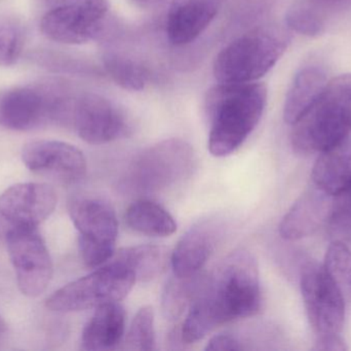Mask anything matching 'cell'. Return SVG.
<instances>
[{
	"mask_svg": "<svg viewBox=\"0 0 351 351\" xmlns=\"http://www.w3.org/2000/svg\"><path fill=\"white\" fill-rule=\"evenodd\" d=\"M261 305L255 257L247 249L233 251L204 280L182 325V342L195 343L221 326L253 317Z\"/></svg>",
	"mask_w": 351,
	"mask_h": 351,
	"instance_id": "1",
	"label": "cell"
},
{
	"mask_svg": "<svg viewBox=\"0 0 351 351\" xmlns=\"http://www.w3.org/2000/svg\"><path fill=\"white\" fill-rule=\"evenodd\" d=\"M267 88L262 82H219L206 93L208 148L215 157L237 152L256 129L265 111Z\"/></svg>",
	"mask_w": 351,
	"mask_h": 351,
	"instance_id": "2",
	"label": "cell"
},
{
	"mask_svg": "<svg viewBox=\"0 0 351 351\" xmlns=\"http://www.w3.org/2000/svg\"><path fill=\"white\" fill-rule=\"evenodd\" d=\"M291 142L298 155L321 154L351 135V73L327 82L315 102L293 124Z\"/></svg>",
	"mask_w": 351,
	"mask_h": 351,
	"instance_id": "3",
	"label": "cell"
},
{
	"mask_svg": "<svg viewBox=\"0 0 351 351\" xmlns=\"http://www.w3.org/2000/svg\"><path fill=\"white\" fill-rule=\"evenodd\" d=\"M290 43L286 29L276 24L259 25L225 45L214 62L218 82H256L280 59Z\"/></svg>",
	"mask_w": 351,
	"mask_h": 351,
	"instance_id": "4",
	"label": "cell"
},
{
	"mask_svg": "<svg viewBox=\"0 0 351 351\" xmlns=\"http://www.w3.org/2000/svg\"><path fill=\"white\" fill-rule=\"evenodd\" d=\"M76 96L62 82L0 91V126L30 131L49 124L70 125Z\"/></svg>",
	"mask_w": 351,
	"mask_h": 351,
	"instance_id": "5",
	"label": "cell"
},
{
	"mask_svg": "<svg viewBox=\"0 0 351 351\" xmlns=\"http://www.w3.org/2000/svg\"><path fill=\"white\" fill-rule=\"evenodd\" d=\"M195 162V152L185 140H162L134 159L125 181L129 189L139 193L168 191L189 179Z\"/></svg>",
	"mask_w": 351,
	"mask_h": 351,
	"instance_id": "6",
	"label": "cell"
},
{
	"mask_svg": "<svg viewBox=\"0 0 351 351\" xmlns=\"http://www.w3.org/2000/svg\"><path fill=\"white\" fill-rule=\"evenodd\" d=\"M136 282L131 270L110 260L92 273L53 293L47 300V307L56 313H76L121 302Z\"/></svg>",
	"mask_w": 351,
	"mask_h": 351,
	"instance_id": "7",
	"label": "cell"
},
{
	"mask_svg": "<svg viewBox=\"0 0 351 351\" xmlns=\"http://www.w3.org/2000/svg\"><path fill=\"white\" fill-rule=\"evenodd\" d=\"M69 214L78 231L84 264L98 268L110 261L119 235V220L111 204L100 198H74L69 203Z\"/></svg>",
	"mask_w": 351,
	"mask_h": 351,
	"instance_id": "8",
	"label": "cell"
},
{
	"mask_svg": "<svg viewBox=\"0 0 351 351\" xmlns=\"http://www.w3.org/2000/svg\"><path fill=\"white\" fill-rule=\"evenodd\" d=\"M107 0H57L43 16L41 31L47 38L66 45H82L102 35Z\"/></svg>",
	"mask_w": 351,
	"mask_h": 351,
	"instance_id": "9",
	"label": "cell"
},
{
	"mask_svg": "<svg viewBox=\"0 0 351 351\" xmlns=\"http://www.w3.org/2000/svg\"><path fill=\"white\" fill-rule=\"evenodd\" d=\"M301 293L309 324L317 337L340 335L346 321V298L324 265L303 267Z\"/></svg>",
	"mask_w": 351,
	"mask_h": 351,
	"instance_id": "10",
	"label": "cell"
},
{
	"mask_svg": "<svg viewBox=\"0 0 351 351\" xmlns=\"http://www.w3.org/2000/svg\"><path fill=\"white\" fill-rule=\"evenodd\" d=\"M4 241L22 294L31 298L43 294L53 276V262L37 227L12 231Z\"/></svg>",
	"mask_w": 351,
	"mask_h": 351,
	"instance_id": "11",
	"label": "cell"
},
{
	"mask_svg": "<svg viewBox=\"0 0 351 351\" xmlns=\"http://www.w3.org/2000/svg\"><path fill=\"white\" fill-rule=\"evenodd\" d=\"M55 190L47 183L12 185L0 195V241L12 231L38 227L57 205Z\"/></svg>",
	"mask_w": 351,
	"mask_h": 351,
	"instance_id": "12",
	"label": "cell"
},
{
	"mask_svg": "<svg viewBox=\"0 0 351 351\" xmlns=\"http://www.w3.org/2000/svg\"><path fill=\"white\" fill-rule=\"evenodd\" d=\"M69 127L90 144H105L119 139L130 130L123 109L110 99L96 93L76 96Z\"/></svg>",
	"mask_w": 351,
	"mask_h": 351,
	"instance_id": "13",
	"label": "cell"
},
{
	"mask_svg": "<svg viewBox=\"0 0 351 351\" xmlns=\"http://www.w3.org/2000/svg\"><path fill=\"white\" fill-rule=\"evenodd\" d=\"M27 168L63 183H75L86 173L84 154L75 146L56 140H35L23 148Z\"/></svg>",
	"mask_w": 351,
	"mask_h": 351,
	"instance_id": "14",
	"label": "cell"
},
{
	"mask_svg": "<svg viewBox=\"0 0 351 351\" xmlns=\"http://www.w3.org/2000/svg\"><path fill=\"white\" fill-rule=\"evenodd\" d=\"M224 234V224L219 218H208L194 225L182 237L171 258L174 275L188 278L204 268Z\"/></svg>",
	"mask_w": 351,
	"mask_h": 351,
	"instance_id": "15",
	"label": "cell"
},
{
	"mask_svg": "<svg viewBox=\"0 0 351 351\" xmlns=\"http://www.w3.org/2000/svg\"><path fill=\"white\" fill-rule=\"evenodd\" d=\"M333 196L313 185L295 202L280 225V234L286 240H299L330 225Z\"/></svg>",
	"mask_w": 351,
	"mask_h": 351,
	"instance_id": "16",
	"label": "cell"
},
{
	"mask_svg": "<svg viewBox=\"0 0 351 351\" xmlns=\"http://www.w3.org/2000/svg\"><path fill=\"white\" fill-rule=\"evenodd\" d=\"M226 0H174L167 16V35L176 47L189 45L206 30Z\"/></svg>",
	"mask_w": 351,
	"mask_h": 351,
	"instance_id": "17",
	"label": "cell"
},
{
	"mask_svg": "<svg viewBox=\"0 0 351 351\" xmlns=\"http://www.w3.org/2000/svg\"><path fill=\"white\" fill-rule=\"evenodd\" d=\"M125 331V311L123 305L119 302L101 305L82 332V350H114L123 339Z\"/></svg>",
	"mask_w": 351,
	"mask_h": 351,
	"instance_id": "18",
	"label": "cell"
},
{
	"mask_svg": "<svg viewBox=\"0 0 351 351\" xmlns=\"http://www.w3.org/2000/svg\"><path fill=\"white\" fill-rule=\"evenodd\" d=\"M313 185L335 196L351 185V135L319 154L313 173Z\"/></svg>",
	"mask_w": 351,
	"mask_h": 351,
	"instance_id": "19",
	"label": "cell"
},
{
	"mask_svg": "<svg viewBox=\"0 0 351 351\" xmlns=\"http://www.w3.org/2000/svg\"><path fill=\"white\" fill-rule=\"evenodd\" d=\"M325 71L317 66H306L295 76L285 101L284 117L293 125L321 94L327 84Z\"/></svg>",
	"mask_w": 351,
	"mask_h": 351,
	"instance_id": "20",
	"label": "cell"
},
{
	"mask_svg": "<svg viewBox=\"0 0 351 351\" xmlns=\"http://www.w3.org/2000/svg\"><path fill=\"white\" fill-rule=\"evenodd\" d=\"M171 258L172 253L167 247L144 245L115 251L111 260L131 270L137 282H150L168 269Z\"/></svg>",
	"mask_w": 351,
	"mask_h": 351,
	"instance_id": "21",
	"label": "cell"
},
{
	"mask_svg": "<svg viewBox=\"0 0 351 351\" xmlns=\"http://www.w3.org/2000/svg\"><path fill=\"white\" fill-rule=\"evenodd\" d=\"M125 223L132 230L147 236L169 237L177 231L172 214L160 204L147 199L138 200L128 208Z\"/></svg>",
	"mask_w": 351,
	"mask_h": 351,
	"instance_id": "22",
	"label": "cell"
},
{
	"mask_svg": "<svg viewBox=\"0 0 351 351\" xmlns=\"http://www.w3.org/2000/svg\"><path fill=\"white\" fill-rule=\"evenodd\" d=\"M105 71L125 90L141 91L147 84L149 71L141 62L125 54L107 52L103 56Z\"/></svg>",
	"mask_w": 351,
	"mask_h": 351,
	"instance_id": "23",
	"label": "cell"
},
{
	"mask_svg": "<svg viewBox=\"0 0 351 351\" xmlns=\"http://www.w3.org/2000/svg\"><path fill=\"white\" fill-rule=\"evenodd\" d=\"M198 278V274L188 278L174 275L169 280L162 297V313L167 319L177 321L191 306L204 282Z\"/></svg>",
	"mask_w": 351,
	"mask_h": 351,
	"instance_id": "24",
	"label": "cell"
},
{
	"mask_svg": "<svg viewBox=\"0 0 351 351\" xmlns=\"http://www.w3.org/2000/svg\"><path fill=\"white\" fill-rule=\"evenodd\" d=\"M326 271L341 291L346 300H351V251L340 240H335L326 253Z\"/></svg>",
	"mask_w": 351,
	"mask_h": 351,
	"instance_id": "25",
	"label": "cell"
},
{
	"mask_svg": "<svg viewBox=\"0 0 351 351\" xmlns=\"http://www.w3.org/2000/svg\"><path fill=\"white\" fill-rule=\"evenodd\" d=\"M22 22L12 16H0V66L14 65L24 47Z\"/></svg>",
	"mask_w": 351,
	"mask_h": 351,
	"instance_id": "26",
	"label": "cell"
},
{
	"mask_svg": "<svg viewBox=\"0 0 351 351\" xmlns=\"http://www.w3.org/2000/svg\"><path fill=\"white\" fill-rule=\"evenodd\" d=\"M156 328L152 307L139 309L127 334L125 348L130 350H156Z\"/></svg>",
	"mask_w": 351,
	"mask_h": 351,
	"instance_id": "27",
	"label": "cell"
},
{
	"mask_svg": "<svg viewBox=\"0 0 351 351\" xmlns=\"http://www.w3.org/2000/svg\"><path fill=\"white\" fill-rule=\"evenodd\" d=\"M286 25L291 30L307 36H317L325 28L324 20L319 12L304 4L290 8L287 12Z\"/></svg>",
	"mask_w": 351,
	"mask_h": 351,
	"instance_id": "28",
	"label": "cell"
},
{
	"mask_svg": "<svg viewBox=\"0 0 351 351\" xmlns=\"http://www.w3.org/2000/svg\"><path fill=\"white\" fill-rule=\"evenodd\" d=\"M329 226L336 230H351V185L333 196V212Z\"/></svg>",
	"mask_w": 351,
	"mask_h": 351,
	"instance_id": "29",
	"label": "cell"
},
{
	"mask_svg": "<svg viewBox=\"0 0 351 351\" xmlns=\"http://www.w3.org/2000/svg\"><path fill=\"white\" fill-rule=\"evenodd\" d=\"M206 350H245L243 342L239 341L235 336L229 334H219L210 338L206 344Z\"/></svg>",
	"mask_w": 351,
	"mask_h": 351,
	"instance_id": "30",
	"label": "cell"
},
{
	"mask_svg": "<svg viewBox=\"0 0 351 351\" xmlns=\"http://www.w3.org/2000/svg\"><path fill=\"white\" fill-rule=\"evenodd\" d=\"M315 350H331V351H343L348 350L346 341L340 335L321 336L317 337V341L315 343Z\"/></svg>",
	"mask_w": 351,
	"mask_h": 351,
	"instance_id": "31",
	"label": "cell"
},
{
	"mask_svg": "<svg viewBox=\"0 0 351 351\" xmlns=\"http://www.w3.org/2000/svg\"><path fill=\"white\" fill-rule=\"evenodd\" d=\"M315 1L321 3L322 5L335 6L346 3V2L351 1V0H315Z\"/></svg>",
	"mask_w": 351,
	"mask_h": 351,
	"instance_id": "32",
	"label": "cell"
},
{
	"mask_svg": "<svg viewBox=\"0 0 351 351\" xmlns=\"http://www.w3.org/2000/svg\"><path fill=\"white\" fill-rule=\"evenodd\" d=\"M132 1L136 2V3L138 4H141V5H154V4L164 2L165 0H132Z\"/></svg>",
	"mask_w": 351,
	"mask_h": 351,
	"instance_id": "33",
	"label": "cell"
},
{
	"mask_svg": "<svg viewBox=\"0 0 351 351\" xmlns=\"http://www.w3.org/2000/svg\"><path fill=\"white\" fill-rule=\"evenodd\" d=\"M5 323H4V321L3 319H2V317H0V334L3 333V332L5 331Z\"/></svg>",
	"mask_w": 351,
	"mask_h": 351,
	"instance_id": "34",
	"label": "cell"
}]
</instances>
